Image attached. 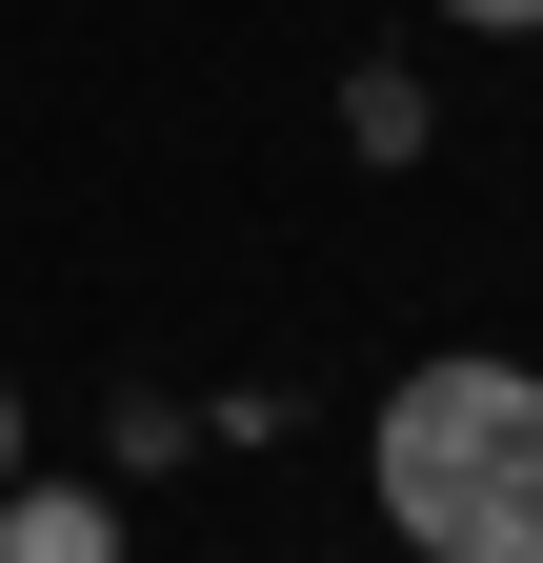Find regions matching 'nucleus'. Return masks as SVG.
I'll list each match as a JSON object with an SVG mask.
<instances>
[{
  "label": "nucleus",
  "mask_w": 543,
  "mask_h": 563,
  "mask_svg": "<svg viewBox=\"0 0 543 563\" xmlns=\"http://www.w3.org/2000/svg\"><path fill=\"white\" fill-rule=\"evenodd\" d=\"M363 504L402 563H543V363H402L363 422Z\"/></svg>",
  "instance_id": "nucleus-1"
},
{
  "label": "nucleus",
  "mask_w": 543,
  "mask_h": 563,
  "mask_svg": "<svg viewBox=\"0 0 543 563\" xmlns=\"http://www.w3.org/2000/svg\"><path fill=\"white\" fill-rule=\"evenodd\" d=\"M0 563H121V504H101V483H0Z\"/></svg>",
  "instance_id": "nucleus-2"
},
{
  "label": "nucleus",
  "mask_w": 543,
  "mask_h": 563,
  "mask_svg": "<svg viewBox=\"0 0 543 563\" xmlns=\"http://www.w3.org/2000/svg\"><path fill=\"white\" fill-rule=\"evenodd\" d=\"M423 121H443V101L402 81V60H363V81H343V141H363V162H423Z\"/></svg>",
  "instance_id": "nucleus-3"
},
{
  "label": "nucleus",
  "mask_w": 543,
  "mask_h": 563,
  "mask_svg": "<svg viewBox=\"0 0 543 563\" xmlns=\"http://www.w3.org/2000/svg\"><path fill=\"white\" fill-rule=\"evenodd\" d=\"M443 21H484V41H543V0H443Z\"/></svg>",
  "instance_id": "nucleus-4"
},
{
  "label": "nucleus",
  "mask_w": 543,
  "mask_h": 563,
  "mask_svg": "<svg viewBox=\"0 0 543 563\" xmlns=\"http://www.w3.org/2000/svg\"><path fill=\"white\" fill-rule=\"evenodd\" d=\"M21 463H41V443H21V383H0V483H21Z\"/></svg>",
  "instance_id": "nucleus-5"
}]
</instances>
